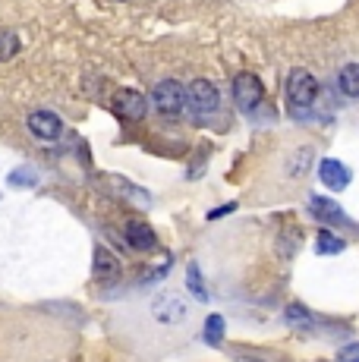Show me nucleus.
<instances>
[{"mask_svg":"<svg viewBox=\"0 0 359 362\" xmlns=\"http://www.w3.org/2000/svg\"><path fill=\"white\" fill-rule=\"evenodd\" d=\"M319 98V82L306 69H293L287 79V104L293 110H309Z\"/></svg>","mask_w":359,"mask_h":362,"instance_id":"f257e3e1","label":"nucleus"},{"mask_svg":"<svg viewBox=\"0 0 359 362\" xmlns=\"http://www.w3.org/2000/svg\"><path fill=\"white\" fill-rule=\"evenodd\" d=\"M186 299L183 293H177V290H164V293H158L151 299V315H155L158 325H180L186 318Z\"/></svg>","mask_w":359,"mask_h":362,"instance_id":"f03ea898","label":"nucleus"},{"mask_svg":"<svg viewBox=\"0 0 359 362\" xmlns=\"http://www.w3.org/2000/svg\"><path fill=\"white\" fill-rule=\"evenodd\" d=\"M151 104H155L158 114L164 117H177L180 110L186 107V88L180 86L174 79H164L155 86V92H151Z\"/></svg>","mask_w":359,"mask_h":362,"instance_id":"7ed1b4c3","label":"nucleus"},{"mask_svg":"<svg viewBox=\"0 0 359 362\" xmlns=\"http://www.w3.org/2000/svg\"><path fill=\"white\" fill-rule=\"evenodd\" d=\"M265 98V86H261V79L255 73H240L237 79H233V101L240 104V110H255Z\"/></svg>","mask_w":359,"mask_h":362,"instance_id":"20e7f679","label":"nucleus"},{"mask_svg":"<svg viewBox=\"0 0 359 362\" xmlns=\"http://www.w3.org/2000/svg\"><path fill=\"white\" fill-rule=\"evenodd\" d=\"M186 101H189V107L196 110V114H215L218 104H220V92H218L215 82L196 79V82H189V88H186Z\"/></svg>","mask_w":359,"mask_h":362,"instance_id":"39448f33","label":"nucleus"},{"mask_svg":"<svg viewBox=\"0 0 359 362\" xmlns=\"http://www.w3.org/2000/svg\"><path fill=\"white\" fill-rule=\"evenodd\" d=\"M114 114L123 117V120H142L148 114V98L142 92H136V88H123L114 98Z\"/></svg>","mask_w":359,"mask_h":362,"instance_id":"423d86ee","label":"nucleus"},{"mask_svg":"<svg viewBox=\"0 0 359 362\" xmlns=\"http://www.w3.org/2000/svg\"><path fill=\"white\" fill-rule=\"evenodd\" d=\"M319 180L328 186L331 192H343L350 186V180H353V173H350V167L343 161H337V158H322L319 161Z\"/></svg>","mask_w":359,"mask_h":362,"instance_id":"0eeeda50","label":"nucleus"},{"mask_svg":"<svg viewBox=\"0 0 359 362\" xmlns=\"http://www.w3.org/2000/svg\"><path fill=\"white\" fill-rule=\"evenodd\" d=\"M126 243H129V249H136V252H155L158 249V236L142 218H133L126 224Z\"/></svg>","mask_w":359,"mask_h":362,"instance_id":"6e6552de","label":"nucleus"},{"mask_svg":"<svg viewBox=\"0 0 359 362\" xmlns=\"http://www.w3.org/2000/svg\"><path fill=\"white\" fill-rule=\"evenodd\" d=\"M29 129H32V136L45 139V142H54V139L64 132V123H60V117L51 114V110H35V114H29Z\"/></svg>","mask_w":359,"mask_h":362,"instance_id":"1a4fd4ad","label":"nucleus"},{"mask_svg":"<svg viewBox=\"0 0 359 362\" xmlns=\"http://www.w3.org/2000/svg\"><path fill=\"white\" fill-rule=\"evenodd\" d=\"M95 281L98 284H117L120 281V262H117L105 246L95 249Z\"/></svg>","mask_w":359,"mask_h":362,"instance_id":"9d476101","label":"nucleus"},{"mask_svg":"<svg viewBox=\"0 0 359 362\" xmlns=\"http://www.w3.org/2000/svg\"><path fill=\"white\" fill-rule=\"evenodd\" d=\"M309 211H312L319 221H324V224H343V221H347V211H343L337 202H331L324 196H312V199H309Z\"/></svg>","mask_w":359,"mask_h":362,"instance_id":"9b49d317","label":"nucleus"},{"mask_svg":"<svg viewBox=\"0 0 359 362\" xmlns=\"http://www.w3.org/2000/svg\"><path fill=\"white\" fill-rule=\"evenodd\" d=\"M224 334H227V322H224V315H218V312H211V315L205 318V328H202L205 344H208V346L224 344Z\"/></svg>","mask_w":359,"mask_h":362,"instance_id":"f8f14e48","label":"nucleus"},{"mask_svg":"<svg viewBox=\"0 0 359 362\" xmlns=\"http://www.w3.org/2000/svg\"><path fill=\"white\" fill-rule=\"evenodd\" d=\"M186 287H189V293L199 299V303H208V287H205V277H202V268H199L196 262H189V268H186Z\"/></svg>","mask_w":359,"mask_h":362,"instance_id":"ddd939ff","label":"nucleus"},{"mask_svg":"<svg viewBox=\"0 0 359 362\" xmlns=\"http://www.w3.org/2000/svg\"><path fill=\"white\" fill-rule=\"evenodd\" d=\"M337 86H341L343 95L359 98V64H347V66H343L341 76H337Z\"/></svg>","mask_w":359,"mask_h":362,"instance_id":"4468645a","label":"nucleus"},{"mask_svg":"<svg viewBox=\"0 0 359 362\" xmlns=\"http://www.w3.org/2000/svg\"><path fill=\"white\" fill-rule=\"evenodd\" d=\"M343 246H347V243L331 230H319V236H315V252L319 255H337V252H343Z\"/></svg>","mask_w":359,"mask_h":362,"instance_id":"2eb2a0df","label":"nucleus"},{"mask_svg":"<svg viewBox=\"0 0 359 362\" xmlns=\"http://www.w3.org/2000/svg\"><path fill=\"white\" fill-rule=\"evenodd\" d=\"M309 164H312V151H309V148H300V151H293V155H290L287 173H290V177H306V173H309Z\"/></svg>","mask_w":359,"mask_h":362,"instance_id":"dca6fc26","label":"nucleus"},{"mask_svg":"<svg viewBox=\"0 0 359 362\" xmlns=\"http://www.w3.org/2000/svg\"><path fill=\"white\" fill-rule=\"evenodd\" d=\"M16 51H19V38L13 32H0V64L4 60H10V57H16Z\"/></svg>","mask_w":359,"mask_h":362,"instance_id":"f3484780","label":"nucleus"},{"mask_svg":"<svg viewBox=\"0 0 359 362\" xmlns=\"http://www.w3.org/2000/svg\"><path fill=\"white\" fill-rule=\"evenodd\" d=\"M10 183H13V186H35L38 177H35L32 170H13V173H10Z\"/></svg>","mask_w":359,"mask_h":362,"instance_id":"a211bd4d","label":"nucleus"},{"mask_svg":"<svg viewBox=\"0 0 359 362\" xmlns=\"http://www.w3.org/2000/svg\"><path fill=\"white\" fill-rule=\"evenodd\" d=\"M287 322H293V325H309V312L302 309L300 303L287 305Z\"/></svg>","mask_w":359,"mask_h":362,"instance_id":"6ab92c4d","label":"nucleus"},{"mask_svg":"<svg viewBox=\"0 0 359 362\" xmlns=\"http://www.w3.org/2000/svg\"><path fill=\"white\" fill-rule=\"evenodd\" d=\"M170 271V255H164V262L158 264L155 271H148V274H142V284H148V281H158V277H164Z\"/></svg>","mask_w":359,"mask_h":362,"instance_id":"aec40b11","label":"nucleus"},{"mask_svg":"<svg viewBox=\"0 0 359 362\" xmlns=\"http://www.w3.org/2000/svg\"><path fill=\"white\" fill-rule=\"evenodd\" d=\"M341 362H359V344H350L341 350Z\"/></svg>","mask_w":359,"mask_h":362,"instance_id":"412c9836","label":"nucleus"},{"mask_svg":"<svg viewBox=\"0 0 359 362\" xmlns=\"http://www.w3.org/2000/svg\"><path fill=\"white\" fill-rule=\"evenodd\" d=\"M233 208H237V205H233V202H227V205H220V208H211V211H208V221H218V218H224V214H230Z\"/></svg>","mask_w":359,"mask_h":362,"instance_id":"4be33fe9","label":"nucleus"}]
</instances>
